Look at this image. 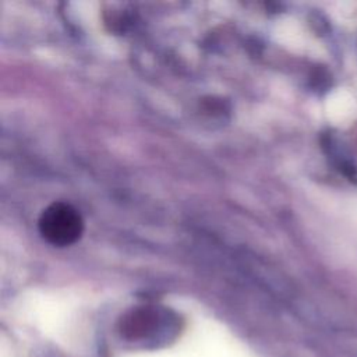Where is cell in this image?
<instances>
[{"mask_svg": "<svg viewBox=\"0 0 357 357\" xmlns=\"http://www.w3.org/2000/svg\"><path fill=\"white\" fill-rule=\"evenodd\" d=\"M38 229L40 236L49 244L67 247L81 237L84 231V220L73 205L57 201L42 211L38 219Z\"/></svg>", "mask_w": 357, "mask_h": 357, "instance_id": "obj_1", "label": "cell"}, {"mask_svg": "<svg viewBox=\"0 0 357 357\" xmlns=\"http://www.w3.org/2000/svg\"><path fill=\"white\" fill-rule=\"evenodd\" d=\"M167 315L149 307L135 308L120 319V333L131 342L152 340L162 333Z\"/></svg>", "mask_w": 357, "mask_h": 357, "instance_id": "obj_2", "label": "cell"}, {"mask_svg": "<svg viewBox=\"0 0 357 357\" xmlns=\"http://www.w3.org/2000/svg\"><path fill=\"white\" fill-rule=\"evenodd\" d=\"M328 113L333 123H347L357 114V102L347 91H337L328 99Z\"/></svg>", "mask_w": 357, "mask_h": 357, "instance_id": "obj_3", "label": "cell"}]
</instances>
